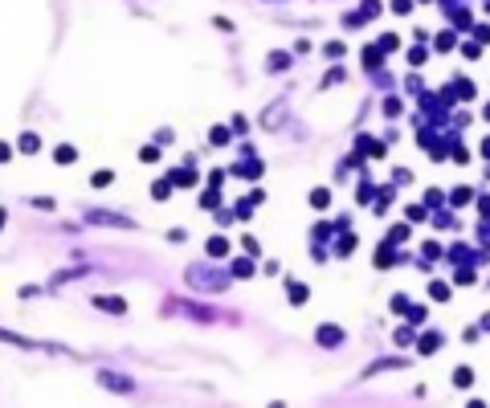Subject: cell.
<instances>
[{"label":"cell","mask_w":490,"mask_h":408,"mask_svg":"<svg viewBox=\"0 0 490 408\" xmlns=\"http://www.w3.org/2000/svg\"><path fill=\"white\" fill-rule=\"evenodd\" d=\"M486 118H490V106H486Z\"/></svg>","instance_id":"21"},{"label":"cell","mask_w":490,"mask_h":408,"mask_svg":"<svg viewBox=\"0 0 490 408\" xmlns=\"http://www.w3.org/2000/svg\"><path fill=\"white\" fill-rule=\"evenodd\" d=\"M188 282H192V286H208V290H217V286H225V274H200V269H192L188 274Z\"/></svg>","instance_id":"1"},{"label":"cell","mask_w":490,"mask_h":408,"mask_svg":"<svg viewBox=\"0 0 490 408\" xmlns=\"http://www.w3.org/2000/svg\"><path fill=\"white\" fill-rule=\"evenodd\" d=\"M53 155H57V164H74V155H78V151H74V147H66V143H61V147H57Z\"/></svg>","instance_id":"10"},{"label":"cell","mask_w":490,"mask_h":408,"mask_svg":"<svg viewBox=\"0 0 490 408\" xmlns=\"http://www.w3.org/2000/svg\"><path fill=\"white\" fill-rule=\"evenodd\" d=\"M470 380H474V375H470V371H466V367H457V371H453V384H462V388H466V384H470Z\"/></svg>","instance_id":"16"},{"label":"cell","mask_w":490,"mask_h":408,"mask_svg":"<svg viewBox=\"0 0 490 408\" xmlns=\"http://www.w3.org/2000/svg\"><path fill=\"white\" fill-rule=\"evenodd\" d=\"M319 343H323V347H339V343H343V331L331 327V323H323V327H319Z\"/></svg>","instance_id":"2"},{"label":"cell","mask_w":490,"mask_h":408,"mask_svg":"<svg viewBox=\"0 0 490 408\" xmlns=\"http://www.w3.org/2000/svg\"><path fill=\"white\" fill-rule=\"evenodd\" d=\"M94 306H102V310H110V315H122V298H94Z\"/></svg>","instance_id":"5"},{"label":"cell","mask_w":490,"mask_h":408,"mask_svg":"<svg viewBox=\"0 0 490 408\" xmlns=\"http://www.w3.org/2000/svg\"><path fill=\"white\" fill-rule=\"evenodd\" d=\"M208 139L217 143V147H225V143H229V131H225V127H212V135H208Z\"/></svg>","instance_id":"12"},{"label":"cell","mask_w":490,"mask_h":408,"mask_svg":"<svg viewBox=\"0 0 490 408\" xmlns=\"http://www.w3.org/2000/svg\"><path fill=\"white\" fill-rule=\"evenodd\" d=\"M392 13H401V17L413 13V0H392Z\"/></svg>","instance_id":"17"},{"label":"cell","mask_w":490,"mask_h":408,"mask_svg":"<svg viewBox=\"0 0 490 408\" xmlns=\"http://www.w3.org/2000/svg\"><path fill=\"white\" fill-rule=\"evenodd\" d=\"M441 347V339L437 335H429V339H421V351H437Z\"/></svg>","instance_id":"15"},{"label":"cell","mask_w":490,"mask_h":408,"mask_svg":"<svg viewBox=\"0 0 490 408\" xmlns=\"http://www.w3.org/2000/svg\"><path fill=\"white\" fill-rule=\"evenodd\" d=\"M37 147H41L37 135H21V151H37Z\"/></svg>","instance_id":"13"},{"label":"cell","mask_w":490,"mask_h":408,"mask_svg":"<svg viewBox=\"0 0 490 408\" xmlns=\"http://www.w3.org/2000/svg\"><path fill=\"white\" fill-rule=\"evenodd\" d=\"M286 294H290V302H294V306H302V302H306V286H302V282H290Z\"/></svg>","instance_id":"7"},{"label":"cell","mask_w":490,"mask_h":408,"mask_svg":"<svg viewBox=\"0 0 490 408\" xmlns=\"http://www.w3.org/2000/svg\"><path fill=\"white\" fill-rule=\"evenodd\" d=\"M90 221H98V225H118V229H127V225H131L127 216H114V212H90Z\"/></svg>","instance_id":"4"},{"label":"cell","mask_w":490,"mask_h":408,"mask_svg":"<svg viewBox=\"0 0 490 408\" xmlns=\"http://www.w3.org/2000/svg\"><path fill=\"white\" fill-rule=\"evenodd\" d=\"M327 204H331V192H327V188H315V192H311V208H319V212H323Z\"/></svg>","instance_id":"6"},{"label":"cell","mask_w":490,"mask_h":408,"mask_svg":"<svg viewBox=\"0 0 490 408\" xmlns=\"http://www.w3.org/2000/svg\"><path fill=\"white\" fill-rule=\"evenodd\" d=\"M270 66H274V70H286V66H290V57H286V53H274V57H270Z\"/></svg>","instance_id":"14"},{"label":"cell","mask_w":490,"mask_h":408,"mask_svg":"<svg viewBox=\"0 0 490 408\" xmlns=\"http://www.w3.org/2000/svg\"><path fill=\"white\" fill-rule=\"evenodd\" d=\"M90 184H94V188H106V184H110V172H94V180H90Z\"/></svg>","instance_id":"18"},{"label":"cell","mask_w":490,"mask_h":408,"mask_svg":"<svg viewBox=\"0 0 490 408\" xmlns=\"http://www.w3.org/2000/svg\"><path fill=\"white\" fill-rule=\"evenodd\" d=\"M437 49H453V33H441L437 37Z\"/></svg>","instance_id":"19"},{"label":"cell","mask_w":490,"mask_h":408,"mask_svg":"<svg viewBox=\"0 0 490 408\" xmlns=\"http://www.w3.org/2000/svg\"><path fill=\"white\" fill-rule=\"evenodd\" d=\"M98 384H106L114 392H131V380H122V375H114V371H98Z\"/></svg>","instance_id":"3"},{"label":"cell","mask_w":490,"mask_h":408,"mask_svg":"<svg viewBox=\"0 0 490 408\" xmlns=\"http://www.w3.org/2000/svg\"><path fill=\"white\" fill-rule=\"evenodd\" d=\"M208 253H212V257H225V253H229V241H225V237H212V241H208Z\"/></svg>","instance_id":"8"},{"label":"cell","mask_w":490,"mask_h":408,"mask_svg":"<svg viewBox=\"0 0 490 408\" xmlns=\"http://www.w3.org/2000/svg\"><path fill=\"white\" fill-rule=\"evenodd\" d=\"M250 274H254V265L245 261V257H241V261H233V278H250Z\"/></svg>","instance_id":"11"},{"label":"cell","mask_w":490,"mask_h":408,"mask_svg":"<svg viewBox=\"0 0 490 408\" xmlns=\"http://www.w3.org/2000/svg\"><path fill=\"white\" fill-rule=\"evenodd\" d=\"M151 196H156V200H168V196H172V184H168V180H156V184H151Z\"/></svg>","instance_id":"9"},{"label":"cell","mask_w":490,"mask_h":408,"mask_svg":"<svg viewBox=\"0 0 490 408\" xmlns=\"http://www.w3.org/2000/svg\"><path fill=\"white\" fill-rule=\"evenodd\" d=\"M470 408H486V404H482V400H474V404H470Z\"/></svg>","instance_id":"20"}]
</instances>
